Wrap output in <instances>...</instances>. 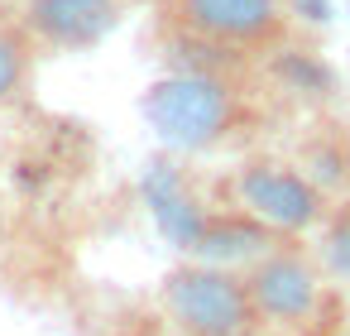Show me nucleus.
Wrapping results in <instances>:
<instances>
[{"instance_id": "obj_9", "label": "nucleus", "mask_w": 350, "mask_h": 336, "mask_svg": "<svg viewBox=\"0 0 350 336\" xmlns=\"http://www.w3.org/2000/svg\"><path fill=\"white\" fill-rule=\"evenodd\" d=\"M273 245H283V235L235 207V211H211L206 216V231H202V240L187 259H202V264H216V269H250Z\"/></svg>"}, {"instance_id": "obj_3", "label": "nucleus", "mask_w": 350, "mask_h": 336, "mask_svg": "<svg viewBox=\"0 0 350 336\" xmlns=\"http://www.w3.org/2000/svg\"><path fill=\"white\" fill-rule=\"evenodd\" d=\"M163 307L187 336H250L259 326L245 274L202 259H187L163 279Z\"/></svg>"}, {"instance_id": "obj_8", "label": "nucleus", "mask_w": 350, "mask_h": 336, "mask_svg": "<svg viewBox=\"0 0 350 336\" xmlns=\"http://www.w3.org/2000/svg\"><path fill=\"white\" fill-rule=\"evenodd\" d=\"M259 68H264V82L297 106H326L340 96L336 68L326 63V53H317L307 44H278L259 58Z\"/></svg>"}, {"instance_id": "obj_2", "label": "nucleus", "mask_w": 350, "mask_h": 336, "mask_svg": "<svg viewBox=\"0 0 350 336\" xmlns=\"http://www.w3.org/2000/svg\"><path fill=\"white\" fill-rule=\"evenodd\" d=\"M163 25L240 58H264L269 49L288 44L293 29L283 0H163Z\"/></svg>"}, {"instance_id": "obj_6", "label": "nucleus", "mask_w": 350, "mask_h": 336, "mask_svg": "<svg viewBox=\"0 0 350 336\" xmlns=\"http://www.w3.org/2000/svg\"><path fill=\"white\" fill-rule=\"evenodd\" d=\"M15 15L39 49L87 53L120 29L125 0H15Z\"/></svg>"}, {"instance_id": "obj_1", "label": "nucleus", "mask_w": 350, "mask_h": 336, "mask_svg": "<svg viewBox=\"0 0 350 336\" xmlns=\"http://www.w3.org/2000/svg\"><path fill=\"white\" fill-rule=\"evenodd\" d=\"M139 111L163 154L173 159L216 154L240 135H250L254 125L250 92L230 73H163L159 82L144 87Z\"/></svg>"}, {"instance_id": "obj_4", "label": "nucleus", "mask_w": 350, "mask_h": 336, "mask_svg": "<svg viewBox=\"0 0 350 336\" xmlns=\"http://www.w3.org/2000/svg\"><path fill=\"white\" fill-rule=\"evenodd\" d=\"M235 202H240V211H250L283 240L321 231V221L331 211V197L297 164H283V159H245L235 168Z\"/></svg>"}, {"instance_id": "obj_7", "label": "nucleus", "mask_w": 350, "mask_h": 336, "mask_svg": "<svg viewBox=\"0 0 350 336\" xmlns=\"http://www.w3.org/2000/svg\"><path fill=\"white\" fill-rule=\"evenodd\" d=\"M139 192H144V207H149V216H154L159 235H163L173 250L192 255V250H197V240H202V231H206V216H211V211H206V207H202V197L192 192V183H187V173H183V164H178L173 154H159V159L144 168Z\"/></svg>"}, {"instance_id": "obj_11", "label": "nucleus", "mask_w": 350, "mask_h": 336, "mask_svg": "<svg viewBox=\"0 0 350 336\" xmlns=\"http://www.w3.org/2000/svg\"><path fill=\"white\" fill-rule=\"evenodd\" d=\"M317 264L326 269V279L350 283V197L326 211V221L317 231Z\"/></svg>"}, {"instance_id": "obj_5", "label": "nucleus", "mask_w": 350, "mask_h": 336, "mask_svg": "<svg viewBox=\"0 0 350 336\" xmlns=\"http://www.w3.org/2000/svg\"><path fill=\"white\" fill-rule=\"evenodd\" d=\"M245 288L254 298L259 322L307 326V322H317V312L326 302V269L317 264V255H302L297 245L283 240L245 269Z\"/></svg>"}, {"instance_id": "obj_10", "label": "nucleus", "mask_w": 350, "mask_h": 336, "mask_svg": "<svg viewBox=\"0 0 350 336\" xmlns=\"http://www.w3.org/2000/svg\"><path fill=\"white\" fill-rule=\"evenodd\" d=\"M34 39L29 29L20 25L15 10H0V106H10L25 96L29 87V73H34Z\"/></svg>"}, {"instance_id": "obj_13", "label": "nucleus", "mask_w": 350, "mask_h": 336, "mask_svg": "<svg viewBox=\"0 0 350 336\" xmlns=\"http://www.w3.org/2000/svg\"><path fill=\"white\" fill-rule=\"evenodd\" d=\"M0 226H5V221H0Z\"/></svg>"}, {"instance_id": "obj_12", "label": "nucleus", "mask_w": 350, "mask_h": 336, "mask_svg": "<svg viewBox=\"0 0 350 336\" xmlns=\"http://www.w3.org/2000/svg\"><path fill=\"white\" fill-rule=\"evenodd\" d=\"M288 20L307 25V29H326L331 25V0H283Z\"/></svg>"}]
</instances>
